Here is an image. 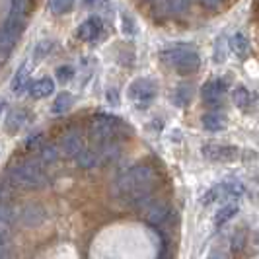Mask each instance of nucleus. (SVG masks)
Wrapping results in <instances>:
<instances>
[{"instance_id":"obj_1","label":"nucleus","mask_w":259,"mask_h":259,"mask_svg":"<svg viewBox=\"0 0 259 259\" xmlns=\"http://www.w3.org/2000/svg\"><path fill=\"white\" fill-rule=\"evenodd\" d=\"M156 178H158V176H156L154 168L139 164V166H133L131 169H127V171L117 180V187H119L121 195H125L127 201L131 203V201L137 199V197L152 193Z\"/></svg>"},{"instance_id":"obj_2","label":"nucleus","mask_w":259,"mask_h":259,"mask_svg":"<svg viewBox=\"0 0 259 259\" xmlns=\"http://www.w3.org/2000/svg\"><path fill=\"white\" fill-rule=\"evenodd\" d=\"M6 183H12L14 187L22 189H41L47 185V176L35 162L14 164L6 169Z\"/></svg>"},{"instance_id":"obj_3","label":"nucleus","mask_w":259,"mask_h":259,"mask_svg":"<svg viewBox=\"0 0 259 259\" xmlns=\"http://www.w3.org/2000/svg\"><path fill=\"white\" fill-rule=\"evenodd\" d=\"M162 61L180 74H193L201 66L199 55L187 47H174L168 51H162Z\"/></svg>"},{"instance_id":"obj_4","label":"nucleus","mask_w":259,"mask_h":259,"mask_svg":"<svg viewBox=\"0 0 259 259\" xmlns=\"http://www.w3.org/2000/svg\"><path fill=\"white\" fill-rule=\"evenodd\" d=\"M119 119L113 115H96L88 121V135L98 143H107L119 133Z\"/></svg>"},{"instance_id":"obj_5","label":"nucleus","mask_w":259,"mask_h":259,"mask_svg":"<svg viewBox=\"0 0 259 259\" xmlns=\"http://www.w3.org/2000/svg\"><path fill=\"white\" fill-rule=\"evenodd\" d=\"M129 98L139 109L150 107L156 98V84L150 78H137L129 86Z\"/></svg>"},{"instance_id":"obj_6","label":"nucleus","mask_w":259,"mask_h":259,"mask_svg":"<svg viewBox=\"0 0 259 259\" xmlns=\"http://www.w3.org/2000/svg\"><path fill=\"white\" fill-rule=\"evenodd\" d=\"M201 150H203V156L210 162H234L238 158V148L228 144L207 143L203 144Z\"/></svg>"},{"instance_id":"obj_7","label":"nucleus","mask_w":259,"mask_h":259,"mask_svg":"<svg viewBox=\"0 0 259 259\" xmlns=\"http://www.w3.org/2000/svg\"><path fill=\"white\" fill-rule=\"evenodd\" d=\"M242 191H244V187H242V183H240V182L219 183V185H214L212 189H208L201 203H203V205H210L212 201H219V199H226V197H238V195H242Z\"/></svg>"},{"instance_id":"obj_8","label":"nucleus","mask_w":259,"mask_h":259,"mask_svg":"<svg viewBox=\"0 0 259 259\" xmlns=\"http://www.w3.org/2000/svg\"><path fill=\"white\" fill-rule=\"evenodd\" d=\"M102 29H104L102 20H100L98 16H92V18H88L86 22H82V24L78 26L76 37L80 39V41H96V39L102 35Z\"/></svg>"},{"instance_id":"obj_9","label":"nucleus","mask_w":259,"mask_h":259,"mask_svg":"<svg viewBox=\"0 0 259 259\" xmlns=\"http://www.w3.org/2000/svg\"><path fill=\"white\" fill-rule=\"evenodd\" d=\"M203 100L207 105H219L226 94V84L222 80H208L203 86Z\"/></svg>"},{"instance_id":"obj_10","label":"nucleus","mask_w":259,"mask_h":259,"mask_svg":"<svg viewBox=\"0 0 259 259\" xmlns=\"http://www.w3.org/2000/svg\"><path fill=\"white\" fill-rule=\"evenodd\" d=\"M53 90H55V82H53V78H49V76L39 78V80L29 84V96H31L33 100L47 98L49 94H53Z\"/></svg>"},{"instance_id":"obj_11","label":"nucleus","mask_w":259,"mask_h":259,"mask_svg":"<svg viewBox=\"0 0 259 259\" xmlns=\"http://www.w3.org/2000/svg\"><path fill=\"white\" fill-rule=\"evenodd\" d=\"M201 123H203V127L210 133H219V131H224L228 127V119L226 115H222L219 111H212V113H205V115L201 117Z\"/></svg>"},{"instance_id":"obj_12","label":"nucleus","mask_w":259,"mask_h":259,"mask_svg":"<svg viewBox=\"0 0 259 259\" xmlns=\"http://www.w3.org/2000/svg\"><path fill=\"white\" fill-rule=\"evenodd\" d=\"M26 121H27V111H24V109H14L6 117L4 129H6V133H10V135H16L18 131L26 125Z\"/></svg>"},{"instance_id":"obj_13","label":"nucleus","mask_w":259,"mask_h":259,"mask_svg":"<svg viewBox=\"0 0 259 259\" xmlns=\"http://www.w3.org/2000/svg\"><path fill=\"white\" fill-rule=\"evenodd\" d=\"M82 148H84V144H82V137L78 133H68L61 141V150L65 156H76Z\"/></svg>"},{"instance_id":"obj_14","label":"nucleus","mask_w":259,"mask_h":259,"mask_svg":"<svg viewBox=\"0 0 259 259\" xmlns=\"http://www.w3.org/2000/svg\"><path fill=\"white\" fill-rule=\"evenodd\" d=\"M230 49L234 51V55H236V57H240V59H247V57H249V53H251L249 39H247L242 31L234 33L232 39H230Z\"/></svg>"},{"instance_id":"obj_15","label":"nucleus","mask_w":259,"mask_h":259,"mask_svg":"<svg viewBox=\"0 0 259 259\" xmlns=\"http://www.w3.org/2000/svg\"><path fill=\"white\" fill-rule=\"evenodd\" d=\"M74 160H76V164L80 168H94V166H98L100 162H102V158H100V152L98 150H90V148H82L76 156H74Z\"/></svg>"},{"instance_id":"obj_16","label":"nucleus","mask_w":259,"mask_h":259,"mask_svg":"<svg viewBox=\"0 0 259 259\" xmlns=\"http://www.w3.org/2000/svg\"><path fill=\"white\" fill-rule=\"evenodd\" d=\"M45 221V208L39 207V205H31V207H26V210L22 212V222L26 226H37Z\"/></svg>"},{"instance_id":"obj_17","label":"nucleus","mask_w":259,"mask_h":259,"mask_svg":"<svg viewBox=\"0 0 259 259\" xmlns=\"http://www.w3.org/2000/svg\"><path fill=\"white\" fill-rule=\"evenodd\" d=\"M169 214V207L168 205H164V203H156L152 207L148 208V212H146V221L148 224H152V226H158V224H162V222L168 219Z\"/></svg>"},{"instance_id":"obj_18","label":"nucleus","mask_w":259,"mask_h":259,"mask_svg":"<svg viewBox=\"0 0 259 259\" xmlns=\"http://www.w3.org/2000/svg\"><path fill=\"white\" fill-rule=\"evenodd\" d=\"M29 66L27 65H22L18 68V72H16V76L12 78V92L14 94H22L24 88H29Z\"/></svg>"},{"instance_id":"obj_19","label":"nucleus","mask_w":259,"mask_h":259,"mask_svg":"<svg viewBox=\"0 0 259 259\" xmlns=\"http://www.w3.org/2000/svg\"><path fill=\"white\" fill-rule=\"evenodd\" d=\"M72 104H74V96L70 94V92H63V94H59L57 96V100L53 102L51 105V111L53 113H65V111H68L70 107H72Z\"/></svg>"},{"instance_id":"obj_20","label":"nucleus","mask_w":259,"mask_h":259,"mask_svg":"<svg viewBox=\"0 0 259 259\" xmlns=\"http://www.w3.org/2000/svg\"><path fill=\"white\" fill-rule=\"evenodd\" d=\"M236 212H238V205H236V203H230V205H224L222 208H219V212H217V214H214V219H212L214 226H222V224H226L230 219L236 217Z\"/></svg>"},{"instance_id":"obj_21","label":"nucleus","mask_w":259,"mask_h":259,"mask_svg":"<svg viewBox=\"0 0 259 259\" xmlns=\"http://www.w3.org/2000/svg\"><path fill=\"white\" fill-rule=\"evenodd\" d=\"M61 154H63L61 146H55V144H43V146L39 148V160H41L43 164H51V162H55Z\"/></svg>"},{"instance_id":"obj_22","label":"nucleus","mask_w":259,"mask_h":259,"mask_svg":"<svg viewBox=\"0 0 259 259\" xmlns=\"http://www.w3.org/2000/svg\"><path fill=\"white\" fill-rule=\"evenodd\" d=\"M232 100H234V104H236V107L247 109L249 104H251V94H249V90L244 88V86H236L232 94Z\"/></svg>"},{"instance_id":"obj_23","label":"nucleus","mask_w":259,"mask_h":259,"mask_svg":"<svg viewBox=\"0 0 259 259\" xmlns=\"http://www.w3.org/2000/svg\"><path fill=\"white\" fill-rule=\"evenodd\" d=\"M193 98V84H180L176 88V94H174V100L178 105H187Z\"/></svg>"},{"instance_id":"obj_24","label":"nucleus","mask_w":259,"mask_h":259,"mask_svg":"<svg viewBox=\"0 0 259 259\" xmlns=\"http://www.w3.org/2000/svg\"><path fill=\"white\" fill-rule=\"evenodd\" d=\"M121 31L127 35V37H135L139 33V27H137V22L131 14H121Z\"/></svg>"},{"instance_id":"obj_25","label":"nucleus","mask_w":259,"mask_h":259,"mask_svg":"<svg viewBox=\"0 0 259 259\" xmlns=\"http://www.w3.org/2000/svg\"><path fill=\"white\" fill-rule=\"evenodd\" d=\"M212 61H214V63H219V65H222V63L226 61V41H224V37L217 39V43H214V57H212Z\"/></svg>"},{"instance_id":"obj_26","label":"nucleus","mask_w":259,"mask_h":259,"mask_svg":"<svg viewBox=\"0 0 259 259\" xmlns=\"http://www.w3.org/2000/svg\"><path fill=\"white\" fill-rule=\"evenodd\" d=\"M74 0H51V8L55 14H66L72 10Z\"/></svg>"},{"instance_id":"obj_27","label":"nucleus","mask_w":259,"mask_h":259,"mask_svg":"<svg viewBox=\"0 0 259 259\" xmlns=\"http://www.w3.org/2000/svg\"><path fill=\"white\" fill-rule=\"evenodd\" d=\"M43 133H33L31 137H27L26 143H24V148L26 150H39L43 146Z\"/></svg>"},{"instance_id":"obj_28","label":"nucleus","mask_w":259,"mask_h":259,"mask_svg":"<svg viewBox=\"0 0 259 259\" xmlns=\"http://www.w3.org/2000/svg\"><path fill=\"white\" fill-rule=\"evenodd\" d=\"M74 78V68L70 65H65V66H59L57 68V80L61 82V84H66V82H70Z\"/></svg>"},{"instance_id":"obj_29","label":"nucleus","mask_w":259,"mask_h":259,"mask_svg":"<svg viewBox=\"0 0 259 259\" xmlns=\"http://www.w3.org/2000/svg\"><path fill=\"white\" fill-rule=\"evenodd\" d=\"M53 45H55V43H53L51 39H43V41H39V45L35 47V59L47 57V53H51Z\"/></svg>"},{"instance_id":"obj_30","label":"nucleus","mask_w":259,"mask_h":259,"mask_svg":"<svg viewBox=\"0 0 259 259\" xmlns=\"http://www.w3.org/2000/svg\"><path fill=\"white\" fill-rule=\"evenodd\" d=\"M12 212H14V208L10 207L8 203L2 205V222H4V224H8L12 219H16V214H12Z\"/></svg>"},{"instance_id":"obj_31","label":"nucleus","mask_w":259,"mask_h":259,"mask_svg":"<svg viewBox=\"0 0 259 259\" xmlns=\"http://www.w3.org/2000/svg\"><path fill=\"white\" fill-rule=\"evenodd\" d=\"M105 98H107V102L111 105H119V94H117L115 88H109L107 94H105Z\"/></svg>"},{"instance_id":"obj_32","label":"nucleus","mask_w":259,"mask_h":259,"mask_svg":"<svg viewBox=\"0 0 259 259\" xmlns=\"http://www.w3.org/2000/svg\"><path fill=\"white\" fill-rule=\"evenodd\" d=\"M187 6H189V0H174V4H171V8H174L176 12L187 10Z\"/></svg>"},{"instance_id":"obj_33","label":"nucleus","mask_w":259,"mask_h":259,"mask_svg":"<svg viewBox=\"0 0 259 259\" xmlns=\"http://www.w3.org/2000/svg\"><path fill=\"white\" fill-rule=\"evenodd\" d=\"M201 2H203L207 8H219L222 4V0H201Z\"/></svg>"},{"instance_id":"obj_34","label":"nucleus","mask_w":259,"mask_h":259,"mask_svg":"<svg viewBox=\"0 0 259 259\" xmlns=\"http://www.w3.org/2000/svg\"><path fill=\"white\" fill-rule=\"evenodd\" d=\"M86 2H88V4H90V2H92V0H86Z\"/></svg>"}]
</instances>
